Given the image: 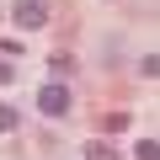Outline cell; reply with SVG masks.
Segmentation results:
<instances>
[{"instance_id": "cell-1", "label": "cell", "mask_w": 160, "mask_h": 160, "mask_svg": "<svg viewBox=\"0 0 160 160\" xmlns=\"http://www.w3.org/2000/svg\"><path fill=\"white\" fill-rule=\"evenodd\" d=\"M38 112L43 118H69V86L64 80H48V86L38 91Z\"/></svg>"}, {"instance_id": "cell-2", "label": "cell", "mask_w": 160, "mask_h": 160, "mask_svg": "<svg viewBox=\"0 0 160 160\" xmlns=\"http://www.w3.org/2000/svg\"><path fill=\"white\" fill-rule=\"evenodd\" d=\"M11 22H16L22 32L48 27V0H16V6H11Z\"/></svg>"}, {"instance_id": "cell-3", "label": "cell", "mask_w": 160, "mask_h": 160, "mask_svg": "<svg viewBox=\"0 0 160 160\" xmlns=\"http://www.w3.org/2000/svg\"><path fill=\"white\" fill-rule=\"evenodd\" d=\"M86 160H118V149H112L107 139H91V144H86Z\"/></svg>"}, {"instance_id": "cell-4", "label": "cell", "mask_w": 160, "mask_h": 160, "mask_svg": "<svg viewBox=\"0 0 160 160\" xmlns=\"http://www.w3.org/2000/svg\"><path fill=\"white\" fill-rule=\"evenodd\" d=\"M22 128V112L16 107H6V102H0V133H16Z\"/></svg>"}, {"instance_id": "cell-5", "label": "cell", "mask_w": 160, "mask_h": 160, "mask_svg": "<svg viewBox=\"0 0 160 160\" xmlns=\"http://www.w3.org/2000/svg\"><path fill=\"white\" fill-rule=\"evenodd\" d=\"M133 160H160V144H155V139H139V144H133Z\"/></svg>"}, {"instance_id": "cell-6", "label": "cell", "mask_w": 160, "mask_h": 160, "mask_svg": "<svg viewBox=\"0 0 160 160\" xmlns=\"http://www.w3.org/2000/svg\"><path fill=\"white\" fill-rule=\"evenodd\" d=\"M11 80H16V64H11V59H0V86H11Z\"/></svg>"}]
</instances>
